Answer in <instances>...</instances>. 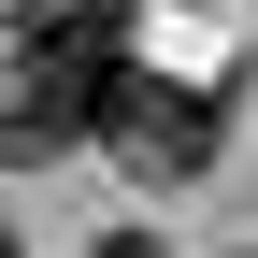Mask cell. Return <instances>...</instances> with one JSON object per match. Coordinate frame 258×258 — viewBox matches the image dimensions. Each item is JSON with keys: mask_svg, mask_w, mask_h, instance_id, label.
<instances>
[{"mask_svg": "<svg viewBox=\"0 0 258 258\" xmlns=\"http://www.w3.org/2000/svg\"><path fill=\"white\" fill-rule=\"evenodd\" d=\"M101 258H158V230H101Z\"/></svg>", "mask_w": 258, "mask_h": 258, "instance_id": "277c9868", "label": "cell"}, {"mask_svg": "<svg viewBox=\"0 0 258 258\" xmlns=\"http://www.w3.org/2000/svg\"><path fill=\"white\" fill-rule=\"evenodd\" d=\"M0 258H15V230H0Z\"/></svg>", "mask_w": 258, "mask_h": 258, "instance_id": "5b68a950", "label": "cell"}, {"mask_svg": "<svg viewBox=\"0 0 258 258\" xmlns=\"http://www.w3.org/2000/svg\"><path fill=\"white\" fill-rule=\"evenodd\" d=\"M115 101L101 86H72V72H43V57H0V158H57V144H86V129H101Z\"/></svg>", "mask_w": 258, "mask_h": 258, "instance_id": "7a4b0ae2", "label": "cell"}, {"mask_svg": "<svg viewBox=\"0 0 258 258\" xmlns=\"http://www.w3.org/2000/svg\"><path fill=\"white\" fill-rule=\"evenodd\" d=\"M15 57H43V72H72V86H129V0H29V29H15Z\"/></svg>", "mask_w": 258, "mask_h": 258, "instance_id": "3957f363", "label": "cell"}, {"mask_svg": "<svg viewBox=\"0 0 258 258\" xmlns=\"http://www.w3.org/2000/svg\"><path fill=\"white\" fill-rule=\"evenodd\" d=\"M101 144L129 158V172L186 186V172L215 158V101H201V86H172V72H129V86H115V115H101Z\"/></svg>", "mask_w": 258, "mask_h": 258, "instance_id": "6da1fadb", "label": "cell"}]
</instances>
